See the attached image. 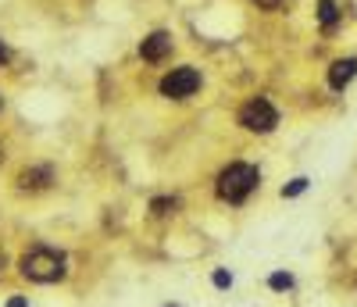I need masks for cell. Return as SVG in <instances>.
Returning <instances> with one entry per match:
<instances>
[{
    "instance_id": "1",
    "label": "cell",
    "mask_w": 357,
    "mask_h": 307,
    "mask_svg": "<svg viewBox=\"0 0 357 307\" xmlns=\"http://www.w3.org/2000/svg\"><path fill=\"white\" fill-rule=\"evenodd\" d=\"M18 272H22L29 282H39V286H47V282H61L68 275V257L47 247V243H36V247H29L22 254V261H18Z\"/></svg>"
},
{
    "instance_id": "16",
    "label": "cell",
    "mask_w": 357,
    "mask_h": 307,
    "mask_svg": "<svg viewBox=\"0 0 357 307\" xmlns=\"http://www.w3.org/2000/svg\"><path fill=\"white\" fill-rule=\"evenodd\" d=\"M0 165H4V147H0Z\"/></svg>"
},
{
    "instance_id": "17",
    "label": "cell",
    "mask_w": 357,
    "mask_h": 307,
    "mask_svg": "<svg viewBox=\"0 0 357 307\" xmlns=\"http://www.w3.org/2000/svg\"><path fill=\"white\" fill-rule=\"evenodd\" d=\"M164 307H179V304H164Z\"/></svg>"
},
{
    "instance_id": "9",
    "label": "cell",
    "mask_w": 357,
    "mask_h": 307,
    "mask_svg": "<svg viewBox=\"0 0 357 307\" xmlns=\"http://www.w3.org/2000/svg\"><path fill=\"white\" fill-rule=\"evenodd\" d=\"M175 208H179V200H175V197H154V200H151V211H154L157 218L175 215Z\"/></svg>"
},
{
    "instance_id": "10",
    "label": "cell",
    "mask_w": 357,
    "mask_h": 307,
    "mask_svg": "<svg viewBox=\"0 0 357 307\" xmlns=\"http://www.w3.org/2000/svg\"><path fill=\"white\" fill-rule=\"evenodd\" d=\"M318 18H322V26L332 29L336 22H340V11H336V0H322L318 4Z\"/></svg>"
},
{
    "instance_id": "2",
    "label": "cell",
    "mask_w": 357,
    "mask_h": 307,
    "mask_svg": "<svg viewBox=\"0 0 357 307\" xmlns=\"http://www.w3.org/2000/svg\"><path fill=\"white\" fill-rule=\"evenodd\" d=\"M258 182H261L258 165H247V161H233L229 168L218 172L215 193H218V200H225V204H243L250 193L258 190Z\"/></svg>"
},
{
    "instance_id": "7",
    "label": "cell",
    "mask_w": 357,
    "mask_h": 307,
    "mask_svg": "<svg viewBox=\"0 0 357 307\" xmlns=\"http://www.w3.org/2000/svg\"><path fill=\"white\" fill-rule=\"evenodd\" d=\"M50 182H54V168H50V165L26 168L22 175H18V186H22V190H47Z\"/></svg>"
},
{
    "instance_id": "13",
    "label": "cell",
    "mask_w": 357,
    "mask_h": 307,
    "mask_svg": "<svg viewBox=\"0 0 357 307\" xmlns=\"http://www.w3.org/2000/svg\"><path fill=\"white\" fill-rule=\"evenodd\" d=\"M254 4H258V8H264V11H276V8L282 4V0H254Z\"/></svg>"
},
{
    "instance_id": "11",
    "label": "cell",
    "mask_w": 357,
    "mask_h": 307,
    "mask_svg": "<svg viewBox=\"0 0 357 307\" xmlns=\"http://www.w3.org/2000/svg\"><path fill=\"white\" fill-rule=\"evenodd\" d=\"M211 286H215V290H233V272H229V268H215L211 272Z\"/></svg>"
},
{
    "instance_id": "15",
    "label": "cell",
    "mask_w": 357,
    "mask_h": 307,
    "mask_svg": "<svg viewBox=\"0 0 357 307\" xmlns=\"http://www.w3.org/2000/svg\"><path fill=\"white\" fill-rule=\"evenodd\" d=\"M4 61H8V47H4V43H0V65H4Z\"/></svg>"
},
{
    "instance_id": "3",
    "label": "cell",
    "mask_w": 357,
    "mask_h": 307,
    "mask_svg": "<svg viewBox=\"0 0 357 307\" xmlns=\"http://www.w3.org/2000/svg\"><path fill=\"white\" fill-rule=\"evenodd\" d=\"M240 126L247 132H271L279 126V111L271 108V100L268 97H254V100H247V104L240 108Z\"/></svg>"
},
{
    "instance_id": "14",
    "label": "cell",
    "mask_w": 357,
    "mask_h": 307,
    "mask_svg": "<svg viewBox=\"0 0 357 307\" xmlns=\"http://www.w3.org/2000/svg\"><path fill=\"white\" fill-rule=\"evenodd\" d=\"M4 307H29V297H11Z\"/></svg>"
},
{
    "instance_id": "4",
    "label": "cell",
    "mask_w": 357,
    "mask_h": 307,
    "mask_svg": "<svg viewBox=\"0 0 357 307\" xmlns=\"http://www.w3.org/2000/svg\"><path fill=\"white\" fill-rule=\"evenodd\" d=\"M161 97L168 100H186V97H193L200 90V72L190 68V65H182V68H172L164 79H161Z\"/></svg>"
},
{
    "instance_id": "12",
    "label": "cell",
    "mask_w": 357,
    "mask_h": 307,
    "mask_svg": "<svg viewBox=\"0 0 357 307\" xmlns=\"http://www.w3.org/2000/svg\"><path fill=\"white\" fill-rule=\"evenodd\" d=\"M307 186H311V179H304V175H300V179H293L289 186H282V197H300Z\"/></svg>"
},
{
    "instance_id": "8",
    "label": "cell",
    "mask_w": 357,
    "mask_h": 307,
    "mask_svg": "<svg viewBox=\"0 0 357 307\" xmlns=\"http://www.w3.org/2000/svg\"><path fill=\"white\" fill-rule=\"evenodd\" d=\"M297 286V279H293L289 272H271L268 275V290H276V293H286V290H293Z\"/></svg>"
},
{
    "instance_id": "5",
    "label": "cell",
    "mask_w": 357,
    "mask_h": 307,
    "mask_svg": "<svg viewBox=\"0 0 357 307\" xmlns=\"http://www.w3.org/2000/svg\"><path fill=\"white\" fill-rule=\"evenodd\" d=\"M168 54H172V36L168 32H151L139 43V57L143 61H151V65H157V61H164Z\"/></svg>"
},
{
    "instance_id": "6",
    "label": "cell",
    "mask_w": 357,
    "mask_h": 307,
    "mask_svg": "<svg viewBox=\"0 0 357 307\" xmlns=\"http://www.w3.org/2000/svg\"><path fill=\"white\" fill-rule=\"evenodd\" d=\"M354 75H357V57H340V61H332V68H329V86L347 90Z\"/></svg>"
}]
</instances>
